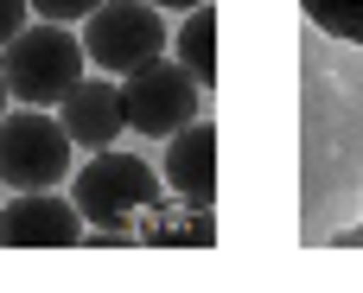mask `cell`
<instances>
[{"instance_id": "1", "label": "cell", "mask_w": 363, "mask_h": 293, "mask_svg": "<svg viewBox=\"0 0 363 293\" xmlns=\"http://www.w3.org/2000/svg\"><path fill=\"white\" fill-rule=\"evenodd\" d=\"M160 198H166L160 172L134 153L96 147L89 166H70V204H77L83 230H128L140 243V217L160 211Z\"/></svg>"}, {"instance_id": "2", "label": "cell", "mask_w": 363, "mask_h": 293, "mask_svg": "<svg viewBox=\"0 0 363 293\" xmlns=\"http://www.w3.org/2000/svg\"><path fill=\"white\" fill-rule=\"evenodd\" d=\"M83 38L57 19H38V26H19L6 45H0V83L6 96H19L26 109H51L64 102V89L83 77Z\"/></svg>"}, {"instance_id": "3", "label": "cell", "mask_w": 363, "mask_h": 293, "mask_svg": "<svg viewBox=\"0 0 363 293\" xmlns=\"http://www.w3.org/2000/svg\"><path fill=\"white\" fill-rule=\"evenodd\" d=\"M64 172H70V134L57 115H38V109L0 115V185L51 192L64 185Z\"/></svg>"}, {"instance_id": "4", "label": "cell", "mask_w": 363, "mask_h": 293, "mask_svg": "<svg viewBox=\"0 0 363 293\" xmlns=\"http://www.w3.org/2000/svg\"><path fill=\"white\" fill-rule=\"evenodd\" d=\"M166 51V19L147 0H102L83 26V57L108 77H128L134 64Z\"/></svg>"}, {"instance_id": "5", "label": "cell", "mask_w": 363, "mask_h": 293, "mask_svg": "<svg viewBox=\"0 0 363 293\" xmlns=\"http://www.w3.org/2000/svg\"><path fill=\"white\" fill-rule=\"evenodd\" d=\"M121 115H128L134 134H153V140L179 134V128L198 115V83H191V70H185V64H166V57L134 64V70L121 77Z\"/></svg>"}, {"instance_id": "6", "label": "cell", "mask_w": 363, "mask_h": 293, "mask_svg": "<svg viewBox=\"0 0 363 293\" xmlns=\"http://www.w3.org/2000/svg\"><path fill=\"white\" fill-rule=\"evenodd\" d=\"M77 243L83 217L57 192H13V204L0 211V249H77Z\"/></svg>"}, {"instance_id": "7", "label": "cell", "mask_w": 363, "mask_h": 293, "mask_svg": "<svg viewBox=\"0 0 363 293\" xmlns=\"http://www.w3.org/2000/svg\"><path fill=\"white\" fill-rule=\"evenodd\" d=\"M172 147H166V192L179 198V204H217V128L211 121H185L179 134H166Z\"/></svg>"}, {"instance_id": "8", "label": "cell", "mask_w": 363, "mask_h": 293, "mask_svg": "<svg viewBox=\"0 0 363 293\" xmlns=\"http://www.w3.org/2000/svg\"><path fill=\"white\" fill-rule=\"evenodd\" d=\"M64 134H70V147H108L121 128H128V115H121V83H108V77H77L70 89H64Z\"/></svg>"}, {"instance_id": "9", "label": "cell", "mask_w": 363, "mask_h": 293, "mask_svg": "<svg viewBox=\"0 0 363 293\" xmlns=\"http://www.w3.org/2000/svg\"><path fill=\"white\" fill-rule=\"evenodd\" d=\"M179 64L191 70L198 89H217V13H211V0L191 6V19L179 26Z\"/></svg>"}, {"instance_id": "10", "label": "cell", "mask_w": 363, "mask_h": 293, "mask_svg": "<svg viewBox=\"0 0 363 293\" xmlns=\"http://www.w3.org/2000/svg\"><path fill=\"white\" fill-rule=\"evenodd\" d=\"M300 13H306L325 38L363 45V0H300Z\"/></svg>"}, {"instance_id": "11", "label": "cell", "mask_w": 363, "mask_h": 293, "mask_svg": "<svg viewBox=\"0 0 363 293\" xmlns=\"http://www.w3.org/2000/svg\"><path fill=\"white\" fill-rule=\"evenodd\" d=\"M32 13H45V19H57V26H70V19H89L102 0H26Z\"/></svg>"}, {"instance_id": "12", "label": "cell", "mask_w": 363, "mask_h": 293, "mask_svg": "<svg viewBox=\"0 0 363 293\" xmlns=\"http://www.w3.org/2000/svg\"><path fill=\"white\" fill-rule=\"evenodd\" d=\"M26 13H32L26 0H0V45H6V38H13V32L26 26Z\"/></svg>"}, {"instance_id": "13", "label": "cell", "mask_w": 363, "mask_h": 293, "mask_svg": "<svg viewBox=\"0 0 363 293\" xmlns=\"http://www.w3.org/2000/svg\"><path fill=\"white\" fill-rule=\"evenodd\" d=\"M147 6H179V13H191V6H204V0H147Z\"/></svg>"}, {"instance_id": "14", "label": "cell", "mask_w": 363, "mask_h": 293, "mask_svg": "<svg viewBox=\"0 0 363 293\" xmlns=\"http://www.w3.org/2000/svg\"><path fill=\"white\" fill-rule=\"evenodd\" d=\"M0 115H6V83H0Z\"/></svg>"}]
</instances>
